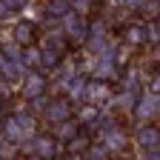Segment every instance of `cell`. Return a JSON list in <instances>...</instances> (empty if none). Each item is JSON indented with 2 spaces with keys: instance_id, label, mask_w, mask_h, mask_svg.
I'll use <instances>...</instances> for the list:
<instances>
[{
  "instance_id": "obj_1",
  "label": "cell",
  "mask_w": 160,
  "mask_h": 160,
  "mask_svg": "<svg viewBox=\"0 0 160 160\" xmlns=\"http://www.w3.org/2000/svg\"><path fill=\"white\" fill-rule=\"evenodd\" d=\"M83 69L94 77V80H100V83H106V80H112L114 77V72H117V66H114V60H112V54H100V57H89L86 63H83Z\"/></svg>"
},
{
  "instance_id": "obj_2",
  "label": "cell",
  "mask_w": 160,
  "mask_h": 160,
  "mask_svg": "<svg viewBox=\"0 0 160 160\" xmlns=\"http://www.w3.org/2000/svg\"><path fill=\"white\" fill-rule=\"evenodd\" d=\"M112 100H114V94H112V89L106 83H100V80H89V83H86V100H83L86 106L103 109V106L112 103Z\"/></svg>"
},
{
  "instance_id": "obj_3",
  "label": "cell",
  "mask_w": 160,
  "mask_h": 160,
  "mask_svg": "<svg viewBox=\"0 0 160 160\" xmlns=\"http://www.w3.org/2000/svg\"><path fill=\"white\" fill-rule=\"evenodd\" d=\"M43 117L49 120L52 126L66 123V120H72V103H69L66 97H52L49 106H46V112H43Z\"/></svg>"
},
{
  "instance_id": "obj_4",
  "label": "cell",
  "mask_w": 160,
  "mask_h": 160,
  "mask_svg": "<svg viewBox=\"0 0 160 160\" xmlns=\"http://www.w3.org/2000/svg\"><path fill=\"white\" fill-rule=\"evenodd\" d=\"M100 146H103L106 154L109 152H123L126 149V132L120 126H114V123H109L103 132H100Z\"/></svg>"
},
{
  "instance_id": "obj_5",
  "label": "cell",
  "mask_w": 160,
  "mask_h": 160,
  "mask_svg": "<svg viewBox=\"0 0 160 160\" xmlns=\"http://www.w3.org/2000/svg\"><path fill=\"white\" fill-rule=\"evenodd\" d=\"M60 32L63 34H69L72 40H86L89 37V23L80 14H74V12H69L63 20H60Z\"/></svg>"
},
{
  "instance_id": "obj_6",
  "label": "cell",
  "mask_w": 160,
  "mask_h": 160,
  "mask_svg": "<svg viewBox=\"0 0 160 160\" xmlns=\"http://www.w3.org/2000/svg\"><path fill=\"white\" fill-rule=\"evenodd\" d=\"M34 34H37V29H34L32 20H20V23L12 26V43L20 46V49H32L34 46Z\"/></svg>"
},
{
  "instance_id": "obj_7",
  "label": "cell",
  "mask_w": 160,
  "mask_h": 160,
  "mask_svg": "<svg viewBox=\"0 0 160 160\" xmlns=\"http://www.w3.org/2000/svg\"><path fill=\"white\" fill-rule=\"evenodd\" d=\"M134 143L140 146V152H143V154L160 152V129H157V126H143V129L137 132Z\"/></svg>"
},
{
  "instance_id": "obj_8",
  "label": "cell",
  "mask_w": 160,
  "mask_h": 160,
  "mask_svg": "<svg viewBox=\"0 0 160 160\" xmlns=\"http://www.w3.org/2000/svg\"><path fill=\"white\" fill-rule=\"evenodd\" d=\"M43 94H46V77L40 74V72H29L23 77V97L32 103V100L43 97Z\"/></svg>"
},
{
  "instance_id": "obj_9",
  "label": "cell",
  "mask_w": 160,
  "mask_h": 160,
  "mask_svg": "<svg viewBox=\"0 0 160 160\" xmlns=\"http://www.w3.org/2000/svg\"><path fill=\"white\" fill-rule=\"evenodd\" d=\"M32 143H34V157H40V160H52L60 152V143L54 140V134H37Z\"/></svg>"
},
{
  "instance_id": "obj_10",
  "label": "cell",
  "mask_w": 160,
  "mask_h": 160,
  "mask_svg": "<svg viewBox=\"0 0 160 160\" xmlns=\"http://www.w3.org/2000/svg\"><path fill=\"white\" fill-rule=\"evenodd\" d=\"M134 117L137 120H152V117H157V97L154 94H140L137 97V106H134Z\"/></svg>"
},
{
  "instance_id": "obj_11",
  "label": "cell",
  "mask_w": 160,
  "mask_h": 160,
  "mask_svg": "<svg viewBox=\"0 0 160 160\" xmlns=\"http://www.w3.org/2000/svg\"><path fill=\"white\" fill-rule=\"evenodd\" d=\"M86 83H89V80H86L83 74H80V77H74L72 83L63 89V92H66V100H69V103H72V100H74V103H83V100H86Z\"/></svg>"
},
{
  "instance_id": "obj_12",
  "label": "cell",
  "mask_w": 160,
  "mask_h": 160,
  "mask_svg": "<svg viewBox=\"0 0 160 160\" xmlns=\"http://www.w3.org/2000/svg\"><path fill=\"white\" fill-rule=\"evenodd\" d=\"M123 40H126L129 49H132V46H143V43H146V26H143V23H132V26H126Z\"/></svg>"
},
{
  "instance_id": "obj_13",
  "label": "cell",
  "mask_w": 160,
  "mask_h": 160,
  "mask_svg": "<svg viewBox=\"0 0 160 160\" xmlns=\"http://www.w3.org/2000/svg\"><path fill=\"white\" fill-rule=\"evenodd\" d=\"M77 129H80L77 120H66V123L54 126V140H57V143H69V140L77 137Z\"/></svg>"
},
{
  "instance_id": "obj_14",
  "label": "cell",
  "mask_w": 160,
  "mask_h": 160,
  "mask_svg": "<svg viewBox=\"0 0 160 160\" xmlns=\"http://www.w3.org/2000/svg\"><path fill=\"white\" fill-rule=\"evenodd\" d=\"M20 60H23L26 72H37V69H40V46L23 49V52H20Z\"/></svg>"
},
{
  "instance_id": "obj_15",
  "label": "cell",
  "mask_w": 160,
  "mask_h": 160,
  "mask_svg": "<svg viewBox=\"0 0 160 160\" xmlns=\"http://www.w3.org/2000/svg\"><path fill=\"white\" fill-rule=\"evenodd\" d=\"M23 0H0V20H9L14 14H23Z\"/></svg>"
},
{
  "instance_id": "obj_16",
  "label": "cell",
  "mask_w": 160,
  "mask_h": 160,
  "mask_svg": "<svg viewBox=\"0 0 160 160\" xmlns=\"http://www.w3.org/2000/svg\"><path fill=\"white\" fill-rule=\"evenodd\" d=\"M69 12H72V3H66V0H52V3H46V14H52L57 20H63Z\"/></svg>"
},
{
  "instance_id": "obj_17",
  "label": "cell",
  "mask_w": 160,
  "mask_h": 160,
  "mask_svg": "<svg viewBox=\"0 0 160 160\" xmlns=\"http://www.w3.org/2000/svg\"><path fill=\"white\" fill-rule=\"evenodd\" d=\"M97 114H100V109H94V106H80V112H77V123H86V126H94V120H97Z\"/></svg>"
},
{
  "instance_id": "obj_18",
  "label": "cell",
  "mask_w": 160,
  "mask_h": 160,
  "mask_svg": "<svg viewBox=\"0 0 160 160\" xmlns=\"http://www.w3.org/2000/svg\"><path fill=\"white\" fill-rule=\"evenodd\" d=\"M66 152L69 154H83V152H89V137H83V134H77L74 140H69V143H66Z\"/></svg>"
},
{
  "instance_id": "obj_19",
  "label": "cell",
  "mask_w": 160,
  "mask_h": 160,
  "mask_svg": "<svg viewBox=\"0 0 160 160\" xmlns=\"http://www.w3.org/2000/svg\"><path fill=\"white\" fill-rule=\"evenodd\" d=\"M129 57H132V52H129V46H117L114 52H112V60H114V66L120 69L123 63H129Z\"/></svg>"
},
{
  "instance_id": "obj_20",
  "label": "cell",
  "mask_w": 160,
  "mask_h": 160,
  "mask_svg": "<svg viewBox=\"0 0 160 160\" xmlns=\"http://www.w3.org/2000/svg\"><path fill=\"white\" fill-rule=\"evenodd\" d=\"M92 6H94L92 0H77V3H72V12H74V14H80V17H86V14L92 12Z\"/></svg>"
},
{
  "instance_id": "obj_21",
  "label": "cell",
  "mask_w": 160,
  "mask_h": 160,
  "mask_svg": "<svg viewBox=\"0 0 160 160\" xmlns=\"http://www.w3.org/2000/svg\"><path fill=\"white\" fill-rule=\"evenodd\" d=\"M149 94H154V97H160V72L149 80Z\"/></svg>"
},
{
  "instance_id": "obj_22",
  "label": "cell",
  "mask_w": 160,
  "mask_h": 160,
  "mask_svg": "<svg viewBox=\"0 0 160 160\" xmlns=\"http://www.w3.org/2000/svg\"><path fill=\"white\" fill-rule=\"evenodd\" d=\"M6 120H9V103L0 100V123H6Z\"/></svg>"
},
{
  "instance_id": "obj_23",
  "label": "cell",
  "mask_w": 160,
  "mask_h": 160,
  "mask_svg": "<svg viewBox=\"0 0 160 160\" xmlns=\"http://www.w3.org/2000/svg\"><path fill=\"white\" fill-rule=\"evenodd\" d=\"M143 160H160V152H154V154H146Z\"/></svg>"
},
{
  "instance_id": "obj_24",
  "label": "cell",
  "mask_w": 160,
  "mask_h": 160,
  "mask_svg": "<svg viewBox=\"0 0 160 160\" xmlns=\"http://www.w3.org/2000/svg\"><path fill=\"white\" fill-rule=\"evenodd\" d=\"M157 117H160V97H157Z\"/></svg>"
},
{
  "instance_id": "obj_25",
  "label": "cell",
  "mask_w": 160,
  "mask_h": 160,
  "mask_svg": "<svg viewBox=\"0 0 160 160\" xmlns=\"http://www.w3.org/2000/svg\"><path fill=\"white\" fill-rule=\"evenodd\" d=\"M32 160H40V157H32Z\"/></svg>"
}]
</instances>
